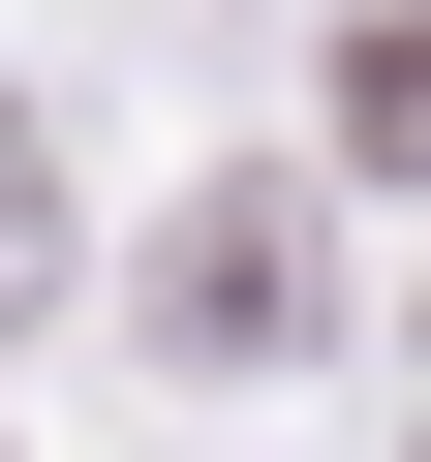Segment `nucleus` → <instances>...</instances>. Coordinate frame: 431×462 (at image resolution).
Here are the masks:
<instances>
[{
	"label": "nucleus",
	"mask_w": 431,
	"mask_h": 462,
	"mask_svg": "<svg viewBox=\"0 0 431 462\" xmlns=\"http://www.w3.org/2000/svg\"><path fill=\"white\" fill-rule=\"evenodd\" d=\"M278 309H308V216H185V278H154V339H216V370H247Z\"/></svg>",
	"instance_id": "obj_1"
},
{
	"label": "nucleus",
	"mask_w": 431,
	"mask_h": 462,
	"mask_svg": "<svg viewBox=\"0 0 431 462\" xmlns=\"http://www.w3.org/2000/svg\"><path fill=\"white\" fill-rule=\"evenodd\" d=\"M339 124H370V154H431V0H400V32L339 62Z\"/></svg>",
	"instance_id": "obj_2"
}]
</instances>
